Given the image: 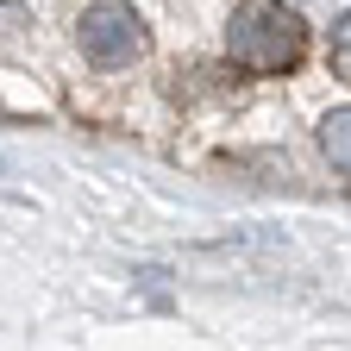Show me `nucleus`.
<instances>
[{"instance_id":"obj_4","label":"nucleus","mask_w":351,"mask_h":351,"mask_svg":"<svg viewBox=\"0 0 351 351\" xmlns=\"http://www.w3.org/2000/svg\"><path fill=\"white\" fill-rule=\"evenodd\" d=\"M332 69H339V75L351 82V13H345V19L332 25Z\"/></svg>"},{"instance_id":"obj_2","label":"nucleus","mask_w":351,"mask_h":351,"mask_svg":"<svg viewBox=\"0 0 351 351\" xmlns=\"http://www.w3.org/2000/svg\"><path fill=\"white\" fill-rule=\"evenodd\" d=\"M75 38H82V57L95 63V69H132V63L145 57V19L132 13V7H119V0L88 7L82 25H75Z\"/></svg>"},{"instance_id":"obj_1","label":"nucleus","mask_w":351,"mask_h":351,"mask_svg":"<svg viewBox=\"0 0 351 351\" xmlns=\"http://www.w3.org/2000/svg\"><path fill=\"white\" fill-rule=\"evenodd\" d=\"M307 51V25L295 7L282 0H245L226 25V57L251 75H276V69H295Z\"/></svg>"},{"instance_id":"obj_3","label":"nucleus","mask_w":351,"mask_h":351,"mask_svg":"<svg viewBox=\"0 0 351 351\" xmlns=\"http://www.w3.org/2000/svg\"><path fill=\"white\" fill-rule=\"evenodd\" d=\"M320 151H326V163L351 182V107H332L320 119Z\"/></svg>"}]
</instances>
